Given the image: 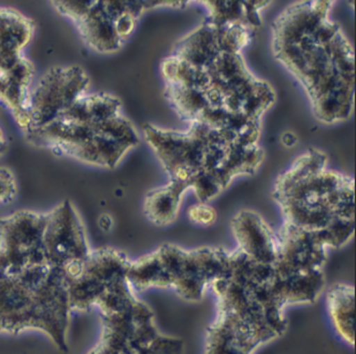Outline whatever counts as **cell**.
<instances>
[{"label": "cell", "instance_id": "obj_1", "mask_svg": "<svg viewBox=\"0 0 356 354\" xmlns=\"http://www.w3.org/2000/svg\"><path fill=\"white\" fill-rule=\"evenodd\" d=\"M88 85L89 79L78 66L49 70L40 79L38 85L31 88V125L28 129H36L56 120L70 105L86 95Z\"/></svg>", "mask_w": 356, "mask_h": 354}, {"label": "cell", "instance_id": "obj_2", "mask_svg": "<svg viewBox=\"0 0 356 354\" xmlns=\"http://www.w3.org/2000/svg\"><path fill=\"white\" fill-rule=\"evenodd\" d=\"M43 245L52 262L68 264L90 254L84 227L76 210L70 201L47 213Z\"/></svg>", "mask_w": 356, "mask_h": 354}, {"label": "cell", "instance_id": "obj_3", "mask_svg": "<svg viewBox=\"0 0 356 354\" xmlns=\"http://www.w3.org/2000/svg\"><path fill=\"white\" fill-rule=\"evenodd\" d=\"M34 74V65L24 57L12 71L0 73V101L10 108L24 132L31 125L29 102Z\"/></svg>", "mask_w": 356, "mask_h": 354}, {"label": "cell", "instance_id": "obj_4", "mask_svg": "<svg viewBox=\"0 0 356 354\" xmlns=\"http://www.w3.org/2000/svg\"><path fill=\"white\" fill-rule=\"evenodd\" d=\"M74 24L84 41L96 50H110L118 38L115 21L105 14L103 3H92L88 13Z\"/></svg>", "mask_w": 356, "mask_h": 354}, {"label": "cell", "instance_id": "obj_5", "mask_svg": "<svg viewBox=\"0 0 356 354\" xmlns=\"http://www.w3.org/2000/svg\"><path fill=\"white\" fill-rule=\"evenodd\" d=\"M34 21L20 12L0 7V52L22 54L34 35Z\"/></svg>", "mask_w": 356, "mask_h": 354}, {"label": "cell", "instance_id": "obj_6", "mask_svg": "<svg viewBox=\"0 0 356 354\" xmlns=\"http://www.w3.org/2000/svg\"><path fill=\"white\" fill-rule=\"evenodd\" d=\"M327 308L338 334L354 344V289L338 284L327 294Z\"/></svg>", "mask_w": 356, "mask_h": 354}, {"label": "cell", "instance_id": "obj_7", "mask_svg": "<svg viewBox=\"0 0 356 354\" xmlns=\"http://www.w3.org/2000/svg\"><path fill=\"white\" fill-rule=\"evenodd\" d=\"M138 354H182V343L175 338L159 335L152 344L140 350Z\"/></svg>", "mask_w": 356, "mask_h": 354}, {"label": "cell", "instance_id": "obj_8", "mask_svg": "<svg viewBox=\"0 0 356 354\" xmlns=\"http://www.w3.org/2000/svg\"><path fill=\"white\" fill-rule=\"evenodd\" d=\"M17 195V182L13 172L7 168H0V204L8 203Z\"/></svg>", "mask_w": 356, "mask_h": 354}, {"label": "cell", "instance_id": "obj_9", "mask_svg": "<svg viewBox=\"0 0 356 354\" xmlns=\"http://www.w3.org/2000/svg\"><path fill=\"white\" fill-rule=\"evenodd\" d=\"M99 226H101V229L103 231H110L112 227V220L108 215H103V216L99 218Z\"/></svg>", "mask_w": 356, "mask_h": 354}, {"label": "cell", "instance_id": "obj_10", "mask_svg": "<svg viewBox=\"0 0 356 354\" xmlns=\"http://www.w3.org/2000/svg\"><path fill=\"white\" fill-rule=\"evenodd\" d=\"M7 141L3 134V129H0V156L3 155V152H6Z\"/></svg>", "mask_w": 356, "mask_h": 354}]
</instances>
